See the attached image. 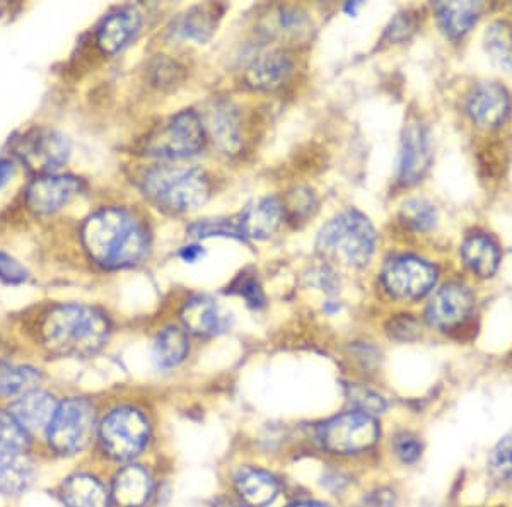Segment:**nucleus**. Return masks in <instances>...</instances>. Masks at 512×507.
<instances>
[{
  "instance_id": "nucleus-1",
  "label": "nucleus",
  "mask_w": 512,
  "mask_h": 507,
  "mask_svg": "<svg viewBox=\"0 0 512 507\" xmlns=\"http://www.w3.org/2000/svg\"><path fill=\"white\" fill-rule=\"evenodd\" d=\"M82 245L101 267L127 269L146 257L149 236L134 214L110 207L98 210L84 222Z\"/></svg>"
},
{
  "instance_id": "nucleus-2",
  "label": "nucleus",
  "mask_w": 512,
  "mask_h": 507,
  "mask_svg": "<svg viewBox=\"0 0 512 507\" xmlns=\"http://www.w3.org/2000/svg\"><path fill=\"white\" fill-rule=\"evenodd\" d=\"M110 328V321L99 309L86 304H60L41 320V344L53 356L86 359L105 347Z\"/></svg>"
},
{
  "instance_id": "nucleus-3",
  "label": "nucleus",
  "mask_w": 512,
  "mask_h": 507,
  "mask_svg": "<svg viewBox=\"0 0 512 507\" xmlns=\"http://www.w3.org/2000/svg\"><path fill=\"white\" fill-rule=\"evenodd\" d=\"M376 245V231L366 216L357 210H347L333 217L321 228L316 250L328 262L345 267H364L369 263Z\"/></svg>"
},
{
  "instance_id": "nucleus-4",
  "label": "nucleus",
  "mask_w": 512,
  "mask_h": 507,
  "mask_svg": "<svg viewBox=\"0 0 512 507\" xmlns=\"http://www.w3.org/2000/svg\"><path fill=\"white\" fill-rule=\"evenodd\" d=\"M142 190L154 204L171 212H188L209 199V181L193 166H156L142 178Z\"/></svg>"
},
{
  "instance_id": "nucleus-5",
  "label": "nucleus",
  "mask_w": 512,
  "mask_h": 507,
  "mask_svg": "<svg viewBox=\"0 0 512 507\" xmlns=\"http://www.w3.org/2000/svg\"><path fill=\"white\" fill-rule=\"evenodd\" d=\"M152 426L146 412L132 405L111 408L98 422L99 448L110 460L132 463L151 443Z\"/></svg>"
},
{
  "instance_id": "nucleus-6",
  "label": "nucleus",
  "mask_w": 512,
  "mask_h": 507,
  "mask_svg": "<svg viewBox=\"0 0 512 507\" xmlns=\"http://www.w3.org/2000/svg\"><path fill=\"white\" fill-rule=\"evenodd\" d=\"M381 438V426L374 415L345 410L323 420L315 429V443L325 455L350 458L373 449Z\"/></svg>"
},
{
  "instance_id": "nucleus-7",
  "label": "nucleus",
  "mask_w": 512,
  "mask_h": 507,
  "mask_svg": "<svg viewBox=\"0 0 512 507\" xmlns=\"http://www.w3.org/2000/svg\"><path fill=\"white\" fill-rule=\"evenodd\" d=\"M98 434V414L88 398H65L47 429L48 446L60 456L81 455Z\"/></svg>"
},
{
  "instance_id": "nucleus-8",
  "label": "nucleus",
  "mask_w": 512,
  "mask_h": 507,
  "mask_svg": "<svg viewBox=\"0 0 512 507\" xmlns=\"http://www.w3.org/2000/svg\"><path fill=\"white\" fill-rule=\"evenodd\" d=\"M205 142L202 120L193 111H181L168 125L151 135L146 151L158 158L181 159L197 154Z\"/></svg>"
},
{
  "instance_id": "nucleus-9",
  "label": "nucleus",
  "mask_w": 512,
  "mask_h": 507,
  "mask_svg": "<svg viewBox=\"0 0 512 507\" xmlns=\"http://www.w3.org/2000/svg\"><path fill=\"white\" fill-rule=\"evenodd\" d=\"M383 286L391 296L403 301H417L431 292L436 284L437 272L431 263L420 258H393L384 265L381 274Z\"/></svg>"
},
{
  "instance_id": "nucleus-10",
  "label": "nucleus",
  "mask_w": 512,
  "mask_h": 507,
  "mask_svg": "<svg viewBox=\"0 0 512 507\" xmlns=\"http://www.w3.org/2000/svg\"><path fill=\"white\" fill-rule=\"evenodd\" d=\"M69 142L57 134L55 130L33 129L19 139L16 156L26 168L40 173L52 175L53 171L67 163L69 159Z\"/></svg>"
},
{
  "instance_id": "nucleus-11",
  "label": "nucleus",
  "mask_w": 512,
  "mask_h": 507,
  "mask_svg": "<svg viewBox=\"0 0 512 507\" xmlns=\"http://www.w3.org/2000/svg\"><path fill=\"white\" fill-rule=\"evenodd\" d=\"M231 490L238 504L246 507H272L284 494V484L270 468L245 463L231 473Z\"/></svg>"
},
{
  "instance_id": "nucleus-12",
  "label": "nucleus",
  "mask_w": 512,
  "mask_h": 507,
  "mask_svg": "<svg viewBox=\"0 0 512 507\" xmlns=\"http://www.w3.org/2000/svg\"><path fill=\"white\" fill-rule=\"evenodd\" d=\"M473 294L461 284H448L434 294L425 311L427 323L436 330H453L470 316Z\"/></svg>"
},
{
  "instance_id": "nucleus-13",
  "label": "nucleus",
  "mask_w": 512,
  "mask_h": 507,
  "mask_svg": "<svg viewBox=\"0 0 512 507\" xmlns=\"http://www.w3.org/2000/svg\"><path fill=\"white\" fill-rule=\"evenodd\" d=\"M156 494V480L149 468L127 463L111 480V504L115 507H146Z\"/></svg>"
},
{
  "instance_id": "nucleus-14",
  "label": "nucleus",
  "mask_w": 512,
  "mask_h": 507,
  "mask_svg": "<svg viewBox=\"0 0 512 507\" xmlns=\"http://www.w3.org/2000/svg\"><path fill=\"white\" fill-rule=\"evenodd\" d=\"M431 161L429 130L425 129L422 123L408 125L398 154V180L402 181L403 185H414L424 178Z\"/></svg>"
},
{
  "instance_id": "nucleus-15",
  "label": "nucleus",
  "mask_w": 512,
  "mask_h": 507,
  "mask_svg": "<svg viewBox=\"0 0 512 507\" xmlns=\"http://www.w3.org/2000/svg\"><path fill=\"white\" fill-rule=\"evenodd\" d=\"M81 192V181L74 176H41L31 183L26 202L36 214L48 216L69 204Z\"/></svg>"
},
{
  "instance_id": "nucleus-16",
  "label": "nucleus",
  "mask_w": 512,
  "mask_h": 507,
  "mask_svg": "<svg viewBox=\"0 0 512 507\" xmlns=\"http://www.w3.org/2000/svg\"><path fill=\"white\" fill-rule=\"evenodd\" d=\"M181 320L188 333L207 338L227 332L233 323V316L224 311L214 299L198 296L185 304Z\"/></svg>"
},
{
  "instance_id": "nucleus-17",
  "label": "nucleus",
  "mask_w": 512,
  "mask_h": 507,
  "mask_svg": "<svg viewBox=\"0 0 512 507\" xmlns=\"http://www.w3.org/2000/svg\"><path fill=\"white\" fill-rule=\"evenodd\" d=\"M509 106H511L509 94L497 82L478 84L468 100V111L472 115L473 122L485 129L501 125L509 113Z\"/></svg>"
},
{
  "instance_id": "nucleus-18",
  "label": "nucleus",
  "mask_w": 512,
  "mask_h": 507,
  "mask_svg": "<svg viewBox=\"0 0 512 507\" xmlns=\"http://www.w3.org/2000/svg\"><path fill=\"white\" fill-rule=\"evenodd\" d=\"M284 204L277 197H263L248 205L239 217L243 238L267 239L277 231L284 217Z\"/></svg>"
},
{
  "instance_id": "nucleus-19",
  "label": "nucleus",
  "mask_w": 512,
  "mask_h": 507,
  "mask_svg": "<svg viewBox=\"0 0 512 507\" xmlns=\"http://www.w3.org/2000/svg\"><path fill=\"white\" fill-rule=\"evenodd\" d=\"M60 497L65 507H110V489L103 480L88 472L70 475L62 484Z\"/></svg>"
},
{
  "instance_id": "nucleus-20",
  "label": "nucleus",
  "mask_w": 512,
  "mask_h": 507,
  "mask_svg": "<svg viewBox=\"0 0 512 507\" xmlns=\"http://www.w3.org/2000/svg\"><path fill=\"white\" fill-rule=\"evenodd\" d=\"M59 402L47 391L26 393L12 403L11 414L28 432H47Z\"/></svg>"
},
{
  "instance_id": "nucleus-21",
  "label": "nucleus",
  "mask_w": 512,
  "mask_h": 507,
  "mask_svg": "<svg viewBox=\"0 0 512 507\" xmlns=\"http://www.w3.org/2000/svg\"><path fill=\"white\" fill-rule=\"evenodd\" d=\"M219 14H221L219 7L214 4L192 7L175 18L169 26V35L175 40L204 43L216 31Z\"/></svg>"
},
{
  "instance_id": "nucleus-22",
  "label": "nucleus",
  "mask_w": 512,
  "mask_h": 507,
  "mask_svg": "<svg viewBox=\"0 0 512 507\" xmlns=\"http://www.w3.org/2000/svg\"><path fill=\"white\" fill-rule=\"evenodd\" d=\"M140 23L142 18L139 11L132 7L113 12L98 28L96 38L99 48L105 53H117L118 50H122L139 31Z\"/></svg>"
},
{
  "instance_id": "nucleus-23",
  "label": "nucleus",
  "mask_w": 512,
  "mask_h": 507,
  "mask_svg": "<svg viewBox=\"0 0 512 507\" xmlns=\"http://www.w3.org/2000/svg\"><path fill=\"white\" fill-rule=\"evenodd\" d=\"M292 69H294V62L287 53H267L251 65L246 72V81L251 88L274 91V89H279L282 84H286L292 74Z\"/></svg>"
},
{
  "instance_id": "nucleus-24",
  "label": "nucleus",
  "mask_w": 512,
  "mask_h": 507,
  "mask_svg": "<svg viewBox=\"0 0 512 507\" xmlns=\"http://www.w3.org/2000/svg\"><path fill=\"white\" fill-rule=\"evenodd\" d=\"M35 478V465L21 451L0 449V494H21Z\"/></svg>"
},
{
  "instance_id": "nucleus-25",
  "label": "nucleus",
  "mask_w": 512,
  "mask_h": 507,
  "mask_svg": "<svg viewBox=\"0 0 512 507\" xmlns=\"http://www.w3.org/2000/svg\"><path fill=\"white\" fill-rule=\"evenodd\" d=\"M437 19L446 35L460 38L472 30L482 12L480 2H439L436 4Z\"/></svg>"
},
{
  "instance_id": "nucleus-26",
  "label": "nucleus",
  "mask_w": 512,
  "mask_h": 507,
  "mask_svg": "<svg viewBox=\"0 0 512 507\" xmlns=\"http://www.w3.org/2000/svg\"><path fill=\"white\" fill-rule=\"evenodd\" d=\"M190 352L187 330L178 327H166L159 332L154 347H152V359L159 369L178 368L185 361Z\"/></svg>"
},
{
  "instance_id": "nucleus-27",
  "label": "nucleus",
  "mask_w": 512,
  "mask_h": 507,
  "mask_svg": "<svg viewBox=\"0 0 512 507\" xmlns=\"http://www.w3.org/2000/svg\"><path fill=\"white\" fill-rule=\"evenodd\" d=\"M466 265L483 279L492 277L499 267V248L492 239L483 234H473L461 248Z\"/></svg>"
},
{
  "instance_id": "nucleus-28",
  "label": "nucleus",
  "mask_w": 512,
  "mask_h": 507,
  "mask_svg": "<svg viewBox=\"0 0 512 507\" xmlns=\"http://www.w3.org/2000/svg\"><path fill=\"white\" fill-rule=\"evenodd\" d=\"M41 374L30 366L0 362V398H21L38 390Z\"/></svg>"
},
{
  "instance_id": "nucleus-29",
  "label": "nucleus",
  "mask_w": 512,
  "mask_h": 507,
  "mask_svg": "<svg viewBox=\"0 0 512 507\" xmlns=\"http://www.w3.org/2000/svg\"><path fill=\"white\" fill-rule=\"evenodd\" d=\"M210 134L222 151L236 152L239 149L238 118L227 106L216 108L210 113Z\"/></svg>"
},
{
  "instance_id": "nucleus-30",
  "label": "nucleus",
  "mask_w": 512,
  "mask_h": 507,
  "mask_svg": "<svg viewBox=\"0 0 512 507\" xmlns=\"http://www.w3.org/2000/svg\"><path fill=\"white\" fill-rule=\"evenodd\" d=\"M485 48L495 64L512 69V26L507 21H495L485 31Z\"/></svg>"
},
{
  "instance_id": "nucleus-31",
  "label": "nucleus",
  "mask_w": 512,
  "mask_h": 507,
  "mask_svg": "<svg viewBox=\"0 0 512 507\" xmlns=\"http://www.w3.org/2000/svg\"><path fill=\"white\" fill-rule=\"evenodd\" d=\"M28 444H30L28 431L14 419L11 412L0 410V449L23 453L24 449L28 448Z\"/></svg>"
},
{
  "instance_id": "nucleus-32",
  "label": "nucleus",
  "mask_w": 512,
  "mask_h": 507,
  "mask_svg": "<svg viewBox=\"0 0 512 507\" xmlns=\"http://www.w3.org/2000/svg\"><path fill=\"white\" fill-rule=\"evenodd\" d=\"M402 217L415 231H429L437 221L436 209L425 200H408L403 205Z\"/></svg>"
},
{
  "instance_id": "nucleus-33",
  "label": "nucleus",
  "mask_w": 512,
  "mask_h": 507,
  "mask_svg": "<svg viewBox=\"0 0 512 507\" xmlns=\"http://www.w3.org/2000/svg\"><path fill=\"white\" fill-rule=\"evenodd\" d=\"M347 398H349L350 408L359 410V412H366V414L374 415V417L383 414L386 410V400L379 393L369 390L366 386L350 385Z\"/></svg>"
},
{
  "instance_id": "nucleus-34",
  "label": "nucleus",
  "mask_w": 512,
  "mask_h": 507,
  "mask_svg": "<svg viewBox=\"0 0 512 507\" xmlns=\"http://www.w3.org/2000/svg\"><path fill=\"white\" fill-rule=\"evenodd\" d=\"M489 472L495 480L512 477V431L492 449L489 456Z\"/></svg>"
},
{
  "instance_id": "nucleus-35",
  "label": "nucleus",
  "mask_w": 512,
  "mask_h": 507,
  "mask_svg": "<svg viewBox=\"0 0 512 507\" xmlns=\"http://www.w3.org/2000/svg\"><path fill=\"white\" fill-rule=\"evenodd\" d=\"M188 233L192 238H212V236H224V238L243 239V234L239 231L238 222L221 221L214 219L209 221L205 219L202 222H195L188 229Z\"/></svg>"
},
{
  "instance_id": "nucleus-36",
  "label": "nucleus",
  "mask_w": 512,
  "mask_h": 507,
  "mask_svg": "<svg viewBox=\"0 0 512 507\" xmlns=\"http://www.w3.org/2000/svg\"><path fill=\"white\" fill-rule=\"evenodd\" d=\"M393 448H395V455L403 465H414L420 460L422 451H424V446L420 443L419 438H415L414 434H410V432H400L395 438Z\"/></svg>"
},
{
  "instance_id": "nucleus-37",
  "label": "nucleus",
  "mask_w": 512,
  "mask_h": 507,
  "mask_svg": "<svg viewBox=\"0 0 512 507\" xmlns=\"http://www.w3.org/2000/svg\"><path fill=\"white\" fill-rule=\"evenodd\" d=\"M352 507H398V497L388 487L369 490Z\"/></svg>"
},
{
  "instance_id": "nucleus-38",
  "label": "nucleus",
  "mask_w": 512,
  "mask_h": 507,
  "mask_svg": "<svg viewBox=\"0 0 512 507\" xmlns=\"http://www.w3.org/2000/svg\"><path fill=\"white\" fill-rule=\"evenodd\" d=\"M0 279L7 284H23L28 279V270L16 258L0 251Z\"/></svg>"
},
{
  "instance_id": "nucleus-39",
  "label": "nucleus",
  "mask_w": 512,
  "mask_h": 507,
  "mask_svg": "<svg viewBox=\"0 0 512 507\" xmlns=\"http://www.w3.org/2000/svg\"><path fill=\"white\" fill-rule=\"evenodd\" d=\"M238 292L239 296H243L246 299V303L250 304L251 308H263L265 306V296L263 291L258 286V282L251 277H239L238 280Z\"/></svg>"
},
{
  "instance_id": "nucleus-40",
  "label": "nucleus",
  "mask_w": 512,
  "mask_h": 507,
  "mask_svg": "<svg viewBox=\"0 0 512 507\" xmlns=\"http://www.w3.org/2000/svg\"><path fill=\"white\" fill-rule=\"evenodd\" d=\"M315 205L316 202L313 193L297 190L296 193H292L289 210H292L297 216H309V214L313 212V209H315Z\"/></svg>"
},
{
  "instance_id": "nucleus-41",
  "label": "nucleus",
  "mask_w": 512,
  "mask_h": 507,
  "mask_svg": "<svg viewBox=\"0 0 512 507\" xmlns=\"http://www.w3.org/2000/svg\"><path fill=\"white\" fill-rule=\"evenodd\" d=\"M415 24L410 18L405 16H398V18L391 23L390 28L386 30V38L390 41L405 40L412 31H414Z\"/></svg>"
},
{
  "instance_id": "nucleus-42",
  "label": "nucleus",
  "mask_w": 512,
  "mask_h": 507,
  "mask_svg": "<svg viewBox=\"0 0 512 507\" xmlns=\"http://www.w3.org/2000/svg\"><path fill=\"white\" fill-rule=\"evenodd\" d=\"M417 323L412 318H402L393 323V335L402 340H414L417 337Z\"/></svg>"
},
{
  "instance_id": "nucleus-43",
  "label": "nucleus",
  "mask_w": 512,
  "mask_h": 507,
  "mask_svg": "<svg viewBox=\"0 0 512 507\" xmlns=\"http://www.w3.org/2000/svg\"><path fill=\"white\" fill-rule=\"evenodd\" d=\"M282 507H335L328 501L323 499H311V497H301V499H294V501L287 502L286 506Z\"/></svg>"
},
{
  "instance_id": "nucleus-44",
  "label": "nucleus",
  "mask_w": 512,
  "mask_h": 507,
  "mask_svg": "<svg viewBox=\"0 0 512 507\" xmlns=\"http://www.w3.org/2000/svg\"><path fill=\"white\" fill-rule=\"evenodd\" d=\"M204 255V250H200V246H185L183 250L180 251V257L185 260V262H197L198 258Z\"/></svg>"
},
{
  "instance_id": "nucleus-45",
  "label": "nucleus",
  "mask_w": 512,
  "mask_h": 507,
  "mask_svg": "<svg viewBox=\"0 0 512 507\" xmlns=\"http://www.w3.org/2000/svg\"><path fill=\"white\" fill-rule=\"evenodd\" d=\"M12 175H14V166H12L11 161L0 159V188L4 187L7 181L11 180Z\"/></svg>"
},
{
  "instance_id": "nucleus-46",
  "label": "nucleus",
  "mask_w": 512,
  "mask_h": 507,
  "mask_svg": "<svg viewBox=\"0 0 512 507\" xmlns=\"http://www.w3.org/2000/svg\"><path fill=\"white\" fill-rule=\"evenodd\" d=\"M229 507H246V506H243V504H238V502H234L233 506H229Z\"/></svg>"
}]
</instances>
